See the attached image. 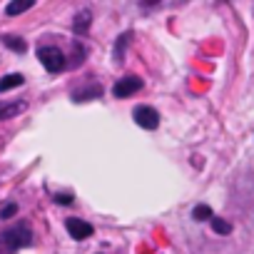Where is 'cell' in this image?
Wrapping results in <instances>:
<instances>
[{"label":"cell","mask_w":254,"mask_h":254,"mask_svg":"<svg viewBox=\"0 0 254 254\" xmlns=\"http://www.w3.org/2000/svg\"><path fill=\"white\" fill-rule=\"evenodd\" d=\"M30 242H33V232L25 222H18V224H13L10 229H5L3 234H0V247H3V252H8V254L28 247Z\"/></svg>","instance_id":"obj_1"},{"label":"cell","mask_w":254,"mask_h":254,"mask_svg":"<svg viewBox=\"0 0 254 254\" xmlns=\"http://www.w3.org/2000/svg\"><path fill=\"white\" fill-rule=\"evenodd\" d=\"M38 58H40V63H43V67H45L48 72H60V70H65V55H63V50H58L55 45L40 48V50H38Z\"/></svg>","instance_id":"obj_2"},{"label":"cell","mask_w":254,"mask_h":254,"mask_svg":"<svg viewBox=\"0 0 254 254\" xmlns=\"http://www.w3.org/2000/svg\"><path fill=\"white\" fill-rule=\"evenodd\" d=\"M132 117H135V122L142 127V130H157V125H160V115H157V110L150 107V105L135 107Z\"/></svg>","instance_id":"obj_3"},{"label":"cell","mask_w":254,"mask_h":254,"mask_svg":"<svg viewBox=\"0 0 254 254\" xmlns=\"http://www.w3.org/2000/svg\"><path fill=\"white\" fill-rule=\"evenodd\" d=\"M140 87H142V80H140V77H135V75H127V77H122V80H117V82H115L112 95L122 100V97H130V95H135Z\"/></svg>","instance_id":"obj_4"},{"label":"cell","mask_w":254,"mask_h":254,"mask_svg":"<svg viewBox=\"0 0 254 254\" xmlns=\"http://www.w3.org/2000/svg\"><path fill=\"white\" fill-rule=\"evenodd\" d=\"M65 227H67V234L72 237V239H87V237H92V224L90 222H85V219H77V217H72V219H67L65 222Z\"/></svg>","instance_id":"obj_5"},{"label":"cell","mask_w":254,"mask_h":254,"mask_svg":"<svg viewBox=\"0 0 254 254\" xmlns=\"http://www.w3.org/2000/svg\"><path fill=\"white\" fill-rule=\"evenodd\" d=\"M23 82H25V77H23V75H18V72L5 75L3 80H0V92H8V90H13V87H20Z\"/></svg>","instance_id":"obj_6"},{"label":"cell","mask_w":254,"mask_h":254,"mask_svg":"<svg viewBox=\"0 0 254 254\" xmlns=\"http://www.w3.org/2000/svg\"><path fill=\"white\" fill-rule=\"evenodd\" d=\"M192 217H194L197 222H212V219H214V214H212V207H209V204H197V207L192 209Z\"/></svg>","instance_id":"obj_7"},{"label":"cell","mask_w":254,"mask_h":254,"mask_svg":"<svg viewBox=\"0 0 254 254\" xmlns=\"http://www.w3.org/2000/svg\"><path fill=\"white\" fill-rule=\"evenodd\" d=\"M33 8V0H15V3H10L8 8H5V13L8 15H20V13H25V10H30Z\"/></svg>","instance_id":"obj_8"},{"label":"cell","mask_w":254,"mask_h":254,"mask_svg":"<svg viewBox=\"0 0 254 254\" xmlns=\"http://www.w3.org/2000/svg\"><path fill=\"white\" fill-rule=\"evenodd\" d=\"M25 110V102H15V105H0V120H8V117H13V115H18V112H23Z\"/></svg>","instance_id":"obj_9"},{"label":"cell","mask_w":254,"mask_h":254,"mask_svg":"<svg viewBox=\"0 0 254 254\" xmlns=\"http://www.w3.org/2000/svg\"><path fill=\"white\" fill-rule=\"evenodd\" d=\"M90 18H92V13H90V10H82V13L75 18V33H87V28H90Z\"/></svg>","instance_id":"obj_10"},{"label":"cell","mask_w":254,"mask_h":254,"mask_svg":"<svg viewBox=\"0 0 254 254\" xmlns=\"http://www.w3.org/2000/svg\"><path fill=\"white\" fill-rule=\"evenodd\" d=\"M3 43H5L10 50H15V53H23V50H25V43H23L20 38H15V35H5Z\"/></svg>","instance_id":"obj_11"},{"label":"cell","mask_w":254,"mask_h":254,"mask_svg":"<svg viewBox=\"0 0 254 254\" xmlns=\"http://www.w3.org/2000/svg\"><path fill=\"white\" fill-rule=\"evenodd\" d=\"M212 229H214L217 234H232V224L224 222V219H219V217L212 219Z\"/></svg>","instance_id":"obj_12"},{"label":"cell","mask_w":254,"mask_h":254,"mask_svg":"<svg viewBox=\"0 0 254 254\" xmlns=\"http://www.w3.org/2000/svg\"><path fill=\"white\" fill-rule=\"evenodd\" d=\"M55 202H60V204H70L72 197H70V194H55Z\"/></svg>","instance_id":"obj_13"}]
</instances>
